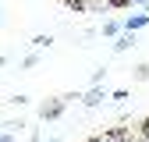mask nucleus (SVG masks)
Wrapping results in <instances>:
<instances>
[{
  "instance_id": "obj_1",
  "label": "nucleus",
  "mask_w": 149,
  "mask_h": 142,
  "mask_svg": "<svg viewBox=\"0 0 149 142\" xmlns=\"http://www.w3.org/2000/svg\"><path fill=\"white\" fill-rule=\"evenodd\" d=\"M64 106H68V96H53V100L39 103V121H57L64 114Z\"/></svg>"
},
{
  "instance_id": "obj_2",
  "label": "nucleus",
  "mask_w": 149,
  "mask_h": 142,
  "mask_svg": "<svg viewBox=\"0 0 149 142\" xmlns=\"http://www.w3.org/2000/svg\"><path fill=\"white\" fill-rule=\"evenodd\" d=\"M121 25H124V32H142V29L149 25V14H128Z\"/></svg>"
},
{
  "instance_id": "obj_3",
  "label": "nucleus",
  "mask_w": 149,
  "mask_h": 142,
  "mask_svg": "<svg viewBox=\"0 0 149 142\" xmlns=\"http://www.w3.org/2000/svg\"><path fill=\"white\" fill-rule=\"evenodd\" d=\"M82 103H85V106H100V103H107V93H103V89H100V85H92V89H89V93L82 96Z\"/></svg>"
},
{
  "instance_id": "obj_4",
  "label": "nucleus",
  "mask_w": 149,
  "mask_h": 142,
  "mask_svg": "<svg viewBox=\"0 0 149 142\" xmlns=\"http://www.w3.org/2000/svg\"><path fill=\"white\" fill-rule=\"evenodd\" d=\"M132 46H135V32H121L117 43H114V53H124V50H132Z\"/></svg>"
},
{
  "instance_id": "obj_5",
  "label": "nucleus",
  "mask_w": 149,
  "mask_h": 142,
  "mask_svg": "<svg viewBox=\"0 0 149 142\" xmlns=\"http://www.w3.org/2000/svg\"><path fill=\"white\" fill-rule=\"evenodd\" d=\"M100 32H103V36H114V39H117V36L124 32V25H121V22H103V29H100Z\"/></svg>"
},
{
  "instance_id": "obj_6",
  "label": "nucleus",
  "mask_w": 149,
  "mask_h": 142,
  "mask_svg": "<svg viewBox=\"0 0 149 142\" xmlns=\"http://www.w3.org/2000/svg\"><path fill=\"white\" fill-rule=\"evenodd\" d=\"M50 43H53V36H36V39H32V46H36V50H46Z\"/></svg>"
},
{
  "instance_id": "obj_7",
  "label": "nucleus",
  "mask_w": 149,
  "mask_h": 142,
  "mask_svg": "<svg viewBox=\"0 0 149 142\" xmlns=\"http://www.w3.org/2000/svg\"><path fill=\"white\" fill-rule=\"evenodd\" d=\"M36 64H39V50H32V53H29V57L22 61V68H36Z\"/></svg>"
},
{
  "instance_id": "obj_8",
  "label": "nucleus",
  "mask_w": 149,
  "mask_h": 142,
  "mask_svg": "<svg viewBox=\"0 0 149 142\" xmlns=\"http://www.w3.org/2000/svg\"><path fill=\"white\" fill-rule=\"evenodd\" d=\"M146 78H149V64H139L135 68V82H146Z\"/></svg>"
},
{
  "instance_id": "obj_9",
  "label": "nucleus",
  "mask_w": 149,
  "mask_h": 142,
  "mask_svg": "<svg viewBox=\"0 0 149 142\" xmlns=\"http://www.w3.org/2000/svg\"><path fill=\"white\" fill-rule=\"evenodd\" d=\"M103 78H107V71H103V68H96V71H92V78H89V82H92V85H100Z\"/></svg>"
},
{
  "instance_id": "obj_10",
  "label": "nucleus",
  "mask_w": 149,
  "mask_h": 142,
  "mask_svg": "<svg viewBox=\"0 0 149 142\" xmlns=\"http://www.w3.org/2000/svg\"><path fill=\"white\" fill-rule=\"evenodd\" d=\"M110 100H114V103H124V100H128V89H117V93L110 96Z\"/></svg>"
},
{
  "instance_id": "obj_11",
  "label": "nucleus",
  "mask_w": 149,
  "mask_h": 142,
  "mask_svg": "<svg viewBox=\"0 0 149 142\" xmlns=\"http://www.w3.org/2000/svg\"><path fill=\"white\" fill-rule=\"evenodd\" d=\"M0 142H14V135H11V132H4V135H0Z\"/></svg>"
},
{
  "instance_id": "obj_12",
  "label": "nucleus",
  "mask_w": 149,
  "mask_h": 142,
  "mask_svg": "<svg viewBox=\"0 0 149 142\" xmlns=\"http://www.w3.org/2000/svg\"><path fill=\"white\" fill-rule=\"evenodd\" d=\"M4 64H7V57H0V68H4Z\"/></svg>"
}]
</instances>
